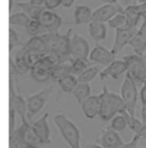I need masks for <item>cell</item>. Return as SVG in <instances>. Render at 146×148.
<instances>
[{"label":"cell","instance_id":"1","mask_svg":"<svg viewBox=\"0 0 146 148\" xmlns=\"http://www.w3.org/2000/svg\"><path fill=\"white\" fill-rule=\"evenodd\" d=\"M100 96H101V108H100L99 117L101 118V120H112L114 116L126 109L121 95L110 92L106 86L103 87V92L100 94Z\"/></svg>","mask_w":146,"mask_h":148},{"label":"cell","instance_id":"2","mask_svg":"<svg viewBox=\"0 0 146 148\" xmlns=\"http://www.w3.org/2000/svg\"><path fill=\"white\" fill-rule=\"evenodd\" d=\"M60 135L71 148H81V133L79 128L64 114H57L53 118Z\"/></svg>","mask_w":146,"mask_h":148},{"label":"cell","instance_id":"3","mask_svg":"<svg viewBox=\"0 0 146 148\" xmlns=\"http://www.w3.org/2000/svg\"><path fill=\"white\" fill-rule=\"evenodd\" d=\"M72 28H69L64 34L58 33H49V53L58 58L60 62L71 60L70 47L72 40Z\"/></svg>","mask_w":146,"mask_h":148},{"label":"cell","instance_id":"4","mask_svg":"<svg viewBox=\"0 0 146 148\" xmlns=\"http://www.w3.org/2000/svg\"><path fill=\"white\" fill-rule=\"evenodd\" d=\"M58 62H60L58 58L51 53L41 57L31 68V78L38 83H45L51 80V70Z\"/></svg>","mask_w":146,"mask_h":148},{"label":"cell","instance_id":"5","mask_svg":"<svg viewBox=\"0 0 146 148\" xmlns=\"http://www.w3.org/2000/svg\"><path fill=\"white\" fill-rule=\"evenodd\" d=\"M120 95L124 101L128 113L132 118H135V108H136L138 92H137L136 82L128 72L125 75V79L121 85Z\"/></svg>","mask_w":146,"mask_h":148},{"label":"cell","instance_id":"6","mask_svg":"<svg viewBox=\"0 0 146 148\" xmlns=\"http://www.w3.org/2000/svg\"><path fill=\"white\" fill-rule=\"evenodd\" d=\"M127 64V72L136 84L146 85V55H131L123 58Z\"/></svg>","mask_w":146,"mask_h":148},{"label":"cell","instance_id":"7","mask_svg":"<svg viewBox=\"0 0 146 148\" xmlns=\"http://www.w3.org/2000/svg\"><path fill=\"white\" fill-rule=\"evenodd\" d=\"M53 86H47L38 93L26 97V103H27L26 118H27L29 123L32 121L34 116H36L39 113V111L43 108V106L45 105L49 95L53 92Z\"/></svg>","mask_w":146,"mask_h":148},{"label":"cell","instance_id":"8","mask_svg":"<svg viewBox=\"0 0 146 148\" xmlns=\"http://www.w3.org/2000/svg\"><path fill=\"white\" fill-rule=\"evenodd\" d=\"M24 47L30 53H35L37 56L47 55L49 53V32L41 33V34L31 36L27 41H25Z\"/></svg>","mask_w":146,"mask_h":148},{"label":"cell","instance_id":"9","mask_svg":"<svg viewBox=\"0 0 146 148\" xmlns=\"http://www.w3.org/2000/svg\"><path fill=\"white\" fill-rule=\"evenodd\" d=\"M124 8L118 3H105L104 5L98 7L92 13L91 21H98L106 23L112 17L119 12H122Z\"/></svg>","mask_w":146,"mask_h":148},{"label":"cell","instance_id":"10","mask_svg":"<svg viewBox=\"0 0 146 148\" xmlns=\"http://www.w3.org/2000/svg\"><path fill=\"white\" fill-rule=\"evenodd\" d=\"M90 47L86 39L80 34L74 33L71 40L70 56L73 59H82L88 62L90 56Z\"/></svg>","mask_w":146,"mask_h":148},{"label":"cell","instance_id":"11","mask_svg":"<svg viewBox=\"0 0 146 148\" xmlns=\"http://www.w3.org/2000/svg\"><path fill=\"white\" fill-rule=\"evenodd\" d=\"M137 31L136 25H130L128 28L125 29H116L115 31V39H114L113 47H112L111 51L113 53L117 56L123 49L125 45H129V41L135 34Z\"/></svg>","mask_w":146,"mask_h":148},{"label":"cell","instance_id":"12","mask_svg":"<svg viewBox=\"0 0 146 148\" xmlns=\"http://www.w3.org/2000/svg\"><path fill=\"white\" fill-rule=\"evenodd\" d=\"M49 113H45L38 120L31 123V128L38 138L40 144H51V129L47 123Z\"/></svg>","mask_w":146,"mask_h":148},{"label":"cell","instance_id":"13","mask_svg":"<svg viewBox=\"0 0 146 148\" xmlns=\"http://www.w3.org/2000/svg\"><path fill=\"white\" fill-rule=\"evenodd\" d=\"M38 20L40 21L42 27L45 28V32H49V33L60 32L58 30H60V26L62 24V20L58 14H56L51 10H49L45 8L42 13H41Z\"/></svg>","mask_w":146,"mask_h":148},{"label":"cell","instance_id":"14","mask_svg":"<svg viewBox=\"0 0 146 148\" xmlns=\"http://www.w3.org/2000/svg\"><path fill=\"white\" fill-rule=\"evenodd\" d=\"M97 143L102 145L104 148H120L124 144L118 131L114 130L111 126L102 131Z\"/></svg>","mask_w":146,"mask_h":148},{"label":"cell","instance_id":"15","mask_svg":"<svg viewBox=\"0 0 146 148\" xmlns=\"http://www.w3.org/2000/svg\"><path fill=\"white\" fill-rule=\"evenodd\" d=\"M116 55L113 53V51L111 49H106L105 47L99 45L97 42V45H95L93 49L91 51L89 56V60L91 62H97L102 66H108L111 64L113 60H115Z\"/></svg>","mask_w":146,"mask_h":148},{"label":"cell","instance_id":"16","mask_svg":"<svg viewBox=\"0 0 146 148\" xmlns=\"http://www.w3.org/2000/svg\"><path fill=\"white\" fill-rule=\"evenodd\" d=\"M127 73V64L124 60H115L110 64L106 66L104 70L100 72L99 76L101 80H106L108 78L118 80L123 74Z\"/></svg>","mask_w":146,"mask_h":148},{"label":"cell","instance_id":"17","mask_svg":"<svg viewBox=\"0 0 146 148\" xmlns=\"http://www.w3.org/2000/svg\"><path fill=\"white\" fill-rule=\"evenodd\" d=\"M84 115L88 119H94L99 116L100 108H101V96L93 95L89 96L80 104Z\"/></svg>","mask_w":146,"mask_h":148},{"label":"cell","instance_id":"18","mask_svg":"<svg viewBox=\"0 0 146 148\" xmlns=\"http://www.w3.org/2000/svg\"><path fill=\"white\" fill-rule=\"evenodd\" d=\"M129 45L132 47L136 55H144V51H146V19H143L141 26L129 41Z\"/></svg>","mask_w":146,"mask_h":148},{"label":"cell","instance_id":"19","mask_svg":"<svg viewBox=\"0 0 146 148\" xmlns=\"http://www.w3.org/2000/svg\"><path fill=\"white\" fill-rule=\"evenodd\" d=\"M92 9L87 5L81 4L77 5L74 10V20L76 25H83V24L90 23L92 17Z\"/></svg>","mask_w":146,"mask_h":148},{"label":"cell","instance_id":"20","mask_svg":"<svg viewBox=\"0 0 146 148\" xmlns=\"http://www.w3.org/2000/svg\"><path fill=\"white\" fill-rule=\"evenodd\" d=\"M88 30H89L91 38L96 42L104 40L107 36V26L103 22L91 21L89 23Z\"/></svg>","mask_w":146,"mask_h":148},{"label":"cell","instance_id":"21","mask_svg":"<svg viewBox=\"0 0 146 148\" xmlns=\"http://www.w3.org/2000/svg\"><path fill=\"white\" fill-rule=\"evenodd\" d=\"M72 74L71 73V60L68 62H60L56 64L51 70V81L53 82H58L62 78Z\"/></svg>","mask_w":146,"mask_h":148},{"label":"cell","instance_id":"22","mask_svg":"<svg viewBox=\"0 0 146 148\" xmlns=\"http://www.w3.org/2000/svg\"><path fill=\"white\" fill-rule=\"evenodd\" d=\"M17 6L18 7H20V9H22V11L25 12L31 19H39L41 13H42L43 10L45 9V6L35 5V4L31 3L30 1L18 2Z\"/></svg>","mask_w":146,"mask_h":148},{"label":"cell","instance_id":"23","mask_svg":"<svg viewBox=\"0 0 146 148\" xmlns=\"http://www.w3.org/2000/svg\"><path fill=\"white\" fill-rule=\"evenodd\" d=\"M108 24L111 28L114 29H125V28H128L131 25L130 20L129 18L125 15L122 12H119L117 13L114 17H112L111 19L108 21Z\"/></svg>","mask_w":146,"mask_h":148},{"label":"cell","instance_id":"24","mask_svg":"<svg viewBox=\"0 0 146 148\" xmlns=\"http://www.w3.org/2000/svg\"><path fill=\"white\" fill-rule=\"evenodd\" d=\"M79 81L77 76L73 74H70L68 76L62 78L60 81L58 82L60 88L62 89V91L64 93H72L74 91V89L76 88V86L78 85Z\"/></svg>","mask_w":146,"mask_h":148},{"label":"cell","instance_id":"25","mask_svg":"<svg viewBox=\"0 0 146 148\" xmlns=\"http://www.w3.org/2000/svg\"><path fill=\"white\" fill-rule=\"evenodd\" d=\"M74 97L78 101L79 104H81L85 99H87L89 96H91V87L89 83H81L79 82L74 91L72 92Z\"/></svg>","mask_w":146,"mask_h":148},{"label":"cell","instance_id":"26","mask_svg":"<svg viewBox=\"0 0 146 148\" xmlns=\"http://www.w3.org/2000/svg\"><path fill=\"white\" fill-rule=\"evenodd\" d=\"M123 13L129 18L131 25H138V22L141 18L140 10H139V4L133 3L128 5L126 8L123 9Z\"/></svg>","mask_w":146,"mask_h":148},{"label":"cell","instance_id":"27","mask_svg":"<svg viewBox=\"0 0 146 148\" xmlns=\"http://www.w3.org/2000/svg\"><path fill=\"white\" fill-rule=\"evenodd\" d=\"M30 17L25 13V12H15L9 15V24L10 25L19 26V27H26L28 24Z\"/></svg>","mask_w":146,"mask_h":148},{"label":"cell","instance_id":"28","mask_svg":"<svg viewBox=\"0 0 146 148\" xmlns=\"http://www.w3.org/2000/svg\"><path fill=\"white\" fill-rule=\"evenodd\" d=\"M101 72V69L98 66H88L86 70L82 73L81 75H79L77 78H78V81L81 83H89L91 82L92 80L96 78L97 75L100 74Z\"/></svg>","mask_w":146,"mask_h":148},{"label":"cell","instance_id":"29","mask_svg":"<svg viewBox=\"0 0 146 148\" xmlns=\"http://www.w3.org/2000/svg\"><path fill=\"white\" fill-rule=\"evenodd\" d=\"M88 62L82 59H71V73L78 77L88 68Z\"/></svg>","mask_w":146,"mask_h":148},{"label":"cell","instance_id":"30","mask_svg":"<svg viewBox=\"0 0 146 148\" xmlns=\"http://www.w3.org/2000/svg\"><path fill=\"white\" fill-rule=\"evenodd\" d=\"M25 29L27 34L30 35V36H35V35L41 34L42 32L45 33V31L38 19H31V18L29 20L28 24L26 25Z\"/></svg>","mask_w":146,"mask_h":148},{"label":"cell","instance_id":"31","mask_svg":"<svg viewBox=\"0 0 146 148\" xmlns=\"http://www.w3.org/2000/svg\"><path fill=\"white\" fill-rule=\"evenodd\" d=\"M111 127L114 130L118 131V132L124 131L128 127V123H127V120L124 117V115L119 113L116 116H114L111 121Z\"/></svg>","mask_w":146,"mask_h":148},{"label":"cell","instance_id":"32","mask_svg":"<svg viewBox=\"0 0 146 148\" xmlns=\"http://www.w3.org/2000/svg\"><path fill=\"white\" fill-rule=\"evenodd\" d=\"M24 43L25 42H22V41L20 40L19 36H18V34L16 33V31L12 28L11 25H10V27H9V53H11L12 51H13L15 47H23Z\"/></svg>","mask_w":146,"mask_h":148},{"label":"cell","instance_id":"33","mask_svg":"<svg viewBox=\"0 0 146 148\" xmlns=\"http://www.w3.org/2000/svg\"><path fill=\"white\" fill-rule=\"evenodd\" d=\"M141 100V121L143 124L146 123V85H143L140 91Z\"/></svg>","mask_w":146,"mask_h":148},{"label":"cell","instance_id":"34","mask_svg":"<svg viewBox=\"0 0 146 148\" xmlns=\"http://www.w3.org/2000/svg\"><path fill=\"white\" fill-rule=\"evenodd\" d=\"M16 111L12 106H9V135L15 130V115Z\"/></svg>","mask_w":146,"mask_h":148},{"label":"cell","instance_id":"35","mask_svg":"<svg viewBox=\"0 0 146 148\" xmlns=\"http://www.w3.org/2000/svg\"><path fill=\"white\" fill-rule=\"evenodd\" d=\"M141 139L139 134H134V137L129 142L124 143L120 148H141L139 146V140Z\"/></svg>","mask_w":146,"mask_h":148},{"label":"cell","instance_id":"36","mask_svg":"<svg viewBox=\"0 0 146 148\" xmlns=\"http://www.w3.org/2000/svg\"><path fill=\"white\" fill-rule=\"evenodd\" d=\"M60 5H62V0H45V7L49 10L56 9Z\"/></svg>","mask_w":146,"mask_h":148},{"label":"cell","instance_id":"37","mask_svg":"<svg viewBox=\"0 0 146 148\" xmlns=\"http://www.w3.org/2000/svg\"><path fill=\"white\" fill-rule=\"evenodd\" d=\"M9 148H20L19 142L13 137H9Z\"/></svg>","mask_w":146,"mask_h":148},{"label":"cell","instance_id":"38","mask_svg":"<svg viewBox=\"0 0 146 148\" xmlns=\"http://www.w3.org/2000/svg\"><path fill=\"white\" fill-rule=\"evenodd\" d=\"M139 10H140L141 17H142L143 19H146V2L139 4Z\"/></svg>","mask_w":146,"mask_h":148},{"label":"cell","instance_id":"39","mask_svg":"<svg viewBox=\"0 0 146 148\" xmlns=\"http://www.w3.org/2000/svg\"><path fill=\"white\" fill-rule=\"evenodd\" d=\"M75 0H62V6L66 8H70L74 4Z\"/></svg>","mask_w":146,"mask_h":148},{"label":"cell","instance_id":"40","mask_svg":"<svg viewBox=\"0 0 146 148\" xmlns=\"http://www.w3.org/2000/svg\"><path fill=\"white\" fill-rule=\"evenodd\" d=\"M31 3L35 4V5H39V6H43L45 5V0H29Z\"/></svg>","mask_w":146,"mask_h":148},{"label":"cell","instance_id":"41","mask_svg":"<svg viewBox=\"0 0 146 148\" xmlns=\"http://www.w3.org/2000/svg\"><path fill=\"white\" fill-rule=\"evenodd\" d=\"M87 148H104L102 145H100L99 143H94V144H89Z\"/></svg>","mask_w":146,"mask_h":148},{"label":"cell","instance_id":"42","mask_svg":"<svg viewBox=\"0 0 146 148\" xmlns=\"http://www.w3.org/2000/svg\"><path fill=\"white\" fill-rule=\"evenodd\" d=\"M103 3H118V0H100Z\"/></svg>","mask_w":146,"mask_h":148},{"label":"cell","instance_id":"43","mask_svg":"<svg viewBox=\"0 0 146 148\" xmlns=\"http://www.w3.org/2000/svg\"><path fill=\"white\" fill-rule=\"evenodd\" d=\"M135 2H136L137 4H141V3H144L146 2V0H134Z\"/></svg>","mask_w":146,"mask_h":148},{"label":"cell","instance_id":"44","mask_svg":"<svg viewBox=\"0 0 146 148\" xmlns=\"http://www.w3.org/2000/svg\"><path fill=\"white\" fill-rule=\"evenodd\" d=\"M144 129H146V123L143 124V127H142V130H144Z\"/></svg>","mask_w":146,"mask_h":148}]
</instances>
